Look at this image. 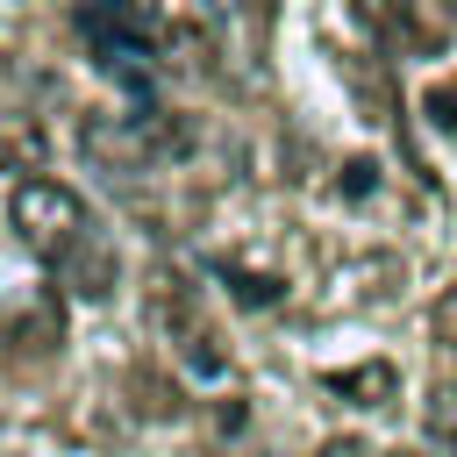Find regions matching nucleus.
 Returning a JSON list of instances; mask_svg holds the SVG:
<instances>
[{
	"label": "nucleus",
	"instance_id": "1",
	"mask_svg": "<svg viewBox=\"0 0 457 457\" xmlns=\"http://www.w3.org/2000/svg\"><path fill=\"white\" fill-rule=\"evenodd\" d=\"M7 221H14V236L29 243V257L36 264H64L100 221L86 214V200L71 193V186H57V179H21L14 193H7Z\"/></svg>",
	"mask_w": 457,
	"mask_h": 457
},
{
	"label": "nucleus",
	"instance_id": "2",
	"mask_svg": "<svg viewBox=\"0 0 457 457\" xmlns=\"http://www.w3.org/2000/svg\"><path fill=\"white\" fill-rule=\"evenodd\" d=\"M150 307H157V328L179 343V357H186V371H200V378H221L228 371V350H221V336L207 328V314L193 307V286L186 278H157V293H150Z\"/></svg>",
	"mask_w": 457,
	"mask_h": 457
},
{
	"label": "nucleus",
	"instance_id": "3",
	"mask_svg": "<svg viewBox=\"0 0 457 457\" xmlns=\"http://www.w3.org/2000/svg\"><path fill=\"white\" fill-rule=\"evenodd\" d=\"M114 278H121V264H114V243H107L100 228H93V236L57 264V286H64V293H79V300H107V293H114Z\"/></svg>",
	"mask_w": 457,
	"mask_h": 457
},
{
	"label": "nucleus",
	"instance_id": "4",
	"mask_svg": "<svg viewBox=\"0 0 457 457\" xmlns=\"http://www.w3.org/2000/svg\"><path fill=\"white\" fill-rule=\"evenodd\" d=\"M328 393H336V400H350V407H386V400H400V371H393L386 357H371V364L328 371Z\"/></svg>",
	"mask_w": 457,
	"mask_h": 457
},
{
	"label": "nucleus",
	"instance_id": "5",
	"mask_svg": "<svg viewBox=\"0 0 457 457\" xmlns=\"http://www.w3.org/2000/svg\"><path fill=\"white\" fill-rule=\"evenodd\" d=\"M450 0H400V50H421V57H436L443 43H450Z\"/></svg>",
	"mask_w": 457,
	"mask_h": 457
},
{
	"label": "nucleus",
	"instance_id": "6",
	"mask_svg": "<svg viewBox=\"0 0 457 457\" xmlns=\"http://www.w3.org/2000/svg\"><path fill=\"white\" fill-rule=\"evenodd\" d=\"M43 157H50V136H43L29 114H7V121H0V171L36 179V171H43Z\"/></svg>",
	"mask_w": 457,
	"mask_h": 457
},
{
	"label": "nucleus",
	"instance_id": "7",
	"mask_svg": "<svg viewBox=\"0 0 457 457\" xmlns=\"http://www.w3.org/2000/svg\"><path fill=\"white\" fill-rule=\"evenodd\" d=\"M214 271H221V286H228L243 307H278V300H286V286H278L271 271H243V264H214Z\"/></svg>",
	"mask_w": 457,
	"mask_h": 457
},
{
	"label": "nucleus",
	"instance_id": "8",
	"mask_svg": "<svg viewBox=\"0 0 457 457\" xmlns=\"http://www.w3.org/2000/svg\"><path fill=\"white\" fill-rule=\"evenodd\" d=\"M421 421H428V436H436L443 450H457V386H428V407H421Z\"/></svg>",
	"mask_w": 457,
	"mask_h": 457
},
{
	"label": "nucleus",
	"instance_id": "9",
	"mask_svg": "<svg viewBox=\"0 0 457 457\" xmlns=\"http://www.w3.org/2000/svg\"><path fill=\"white\" fill-rule=\"evenodd\" d=\"M421 114H428V129H436V136H457V79H428Z\"/></svg>",
	"mask_w": 457,
	"mask_h": 457
},
{
	"label": "nucleus",
	"instance_id": "10",
	"mask_svg": "<svg viewBox=\"0 0 457 457\" xmlns=\"http://www.w3.org/2000/svg\"><path fill=\"white\" fill-rule=\"evenodd\" d=\"M350 14H357V29H371L378 43H393V50H400V0H357Z\"/></svg>",
	"mask_w": 457,
	"mask_h": 457
},
{
	"label": "nucleus",
	"instance_id": "11",
	"mask_svg": "<svg viewBox=\"0 0 457 457\" xmlns=\"http://www.w3.org/2000/svg\"><path fill=\"white\" fill-rule=\"evenodd\" d=\"M428 336H436V350H450V357H457V286H443V293H436V307H428Z\"/></svg>",
	"mask_w": 457,
	"mask_h": 457
},
{
	"label": "nucleus",
	"instance_id": "12",
	"mask_svg": "<svg viewBox=\"0 0 457 457\" xmlns=\"http://www.w3.org/2000/svg\"><path fill=\"white\" fill-rule=\"evenodd\" d=\"M371 186H378V164H371V157H350V164H343V193H350V200H364Z\"/></svg>",
	"mask_w": 457,
	"mask_h": 457
},
{
	"label": "nucleus",
	"instance_id": "13",
	"mask_svg": "<svg viewBox=\"0 0 457 457\" xmlns=\"http://www.w3.org/2000/svg\"><path fill=\"white\" fill-rule=\"evenodd\" d=\"M236 7H243V21H250V36L264 43V36H271V21H278V0H236Z\"/></svg>",
	"mask_w": 457,
	"mask_h": 457
},
{
	"label": "nucleus",
	"instance_id": "14",
	"mask_svg": "<svg viewBox=\"0 0 457 457\" xmlns=\"http://www.w3.org/2000/svg\"><path fill=\"white\" fill-rule=\"evenodd\" d=\"M314 457H371V443H357V436H336V443H321Z\"/></svg>",
	"mask_w": 457,
	"mask_h": 457
},
{
	"label": "nucleus",
	"instance_id": "15",
	"mask_svg": "<svg viewBox=\"0 0 457 457\" xmlns=\"http://www.w3.org/2000/svg\"><path fill=\"white\" fill-rule=\"evenodd\" d=\"M393 457H414V450H393Z\"/></svg>",
	"mask_w": 457,
	"mask_h": 457
}]
</instances>
